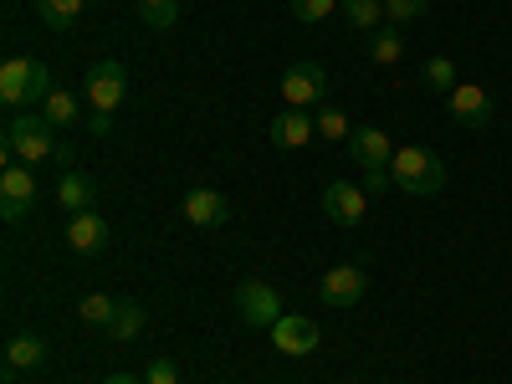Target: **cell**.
Segmentation results:
<instances>
[{"instance_id": "1", "label": "cell", "mask_w": 512, "mask_h": 384, "mask_svg": "<svg viewBox=\"0 0 512 384\" xmlns=\"http://www.w3.org/2000/svg\"><path fill=\"white\" fill-rule=\"evenodd\" d=\"M57 149H62V139H57V128L47 123L41 108H21V113L6 118V154L11 159L36 169V164H57Z\"/></svg>"}, {"instance_id": "2", "label": "cell", "mask_w": 512, "mask_h": 384, "mask_svg": "<svg viewBox=\"0 0 512 384\" xmlns=\"http://www.w3.org/2000/svg\"><path fill=\"white\" fill-rule=\"evenodd\" d=\"M52 98V72L47 62H31V57H6L0 67V103L6 108H41Z\"/></svg>"}, {"instance_id": "3", "label": "cell", "mask_w": 512, "mask_h": 384, "mask_svg": "<svg viewBox=\"0 0 512 384\" xmlns=\"http://www.w3.org/2000/svg\"><path fill=\"white\" fill-rule=\"evenodd\" d=\"M82 93H88V103H93L88 128H93V134H108L113 113L123 108V93H128V67L123 62H93L88 77H82Z\"/></svg>"}, {"instance_id": "4", "label": "cell", "mask_w": 512, "mask_h": 384, "mask_svg": "<svg viewBox=\"0 0 512 384\" xmlns=\"http://www.w3.org/2000/svg\"><path fill=\"white\" fill-rule=\"evenodd\" d=\"M390 180L405 190V195H441V185H446V164H441V154L436 149H425V144H410V149H395V159H390Z\"/></svg>"}, {"instance_id": "5", "label": "cell", "mask_w": 512, "mask_h": 384, "mask_svg": "<svg viewBox=\"0 0 512 384\" xmlns=\"http://www.w3.org/2000/svg\"><path fill=\"white\" fill-rule=\"evenodd\" d=\"M277 93H282L287 108H323V98H328V72H323V62H292V67L282 72V82H277Z\"/></svg>"}, {"instance_id": "6", "label": "cell", "mask_w": 512, "mask_h": 384, "mask_svg": "<svg viewBox=\"0 0 512 384\" xmlns=\"http://www.w3.org/2000/svg\"><path fill=\"white\" fill-rule=\"evenodd\" d=\"M36 175H31V164H6V175H0V216H6L11 226L26 221L31 210H36Z\"/></svg>"}, {"instance_id": "7", "label": "cell", "mask_w": 512, "mask_h": 384, "mask_svg": "<svg viewBox=\"0 0 512 384\" xmlns=\"http://www.w3.org/2000/svg\"><path fill=\"white\" fill-rule=\"evenodd\" d=\"M236 313H241V323H251V328H272V323L282 318V297H277V287H267L262 277H246V282L236 287Z\"/></svg>"}, {"instance_id": "8", "label": "cell", "mask_w": 512, "mask_h": 384, "mask_svg": "<svg viewBox=\"0 0 512 384\" xmlns=\"http://www.w3.org/2000/svg\"><path fill=\"white\" fill-rule=\"evenodd\" d=\"M446 108H451L456 128H487L497 103H492V93L482 88V82H456V88L446 93Z\"/></svg>"}, {"instance_id": "9", "label": "cell", "mask_w": 512, "mask_h": 384, "mask_svg": "<svg viewBox=\"0 0 512 384\" xmlns=\"http://www.w3.org/2000/svg\"><path fill=\"white\" fill-rule=\"evenodd\" d=\"M267 333H272V344H277L287 359H308V354H318V338H323L318 323L303 318V313H282Z\"/></svg>"}, {"instance_id": "10", "label": "cell", "mask_w": 512, "mask_h": 384, "mask_svg": "<svg viewBox=\"0 0 512 384\" xmlns=\"http://www.w3.org/2000/svg\"><path fill=\"white\" fill-rule=\"evenodd\" d=\"M349 159H359L364 175H390L395 144H390L384 128H354V134H349Z\"/></svg>"}, {"instance_id": "11", "label": "cell", "mask_w": 512, "mask_h": 384, "mask_svg": "<svg viewBox=\"0 0 512 384\" xmlns=\"http://www.w3.org/2000/svg\"><path fill=\"white\" fill-rule=\"evenodd\" d=\"M364 210H369V190H359V185H349V180H333V185L323 190V216L338 221V226H359Z\"/></svg>"}, {"instance_id": "12", "label": "cell", "mask_w": 512, "mask_h": 384, "mask_svg": "<svg viewBox=\"0 0 512 384\" xmlns=\"http://www.w3.org/2000/svg\"><path fill=\"white\" fill-rule=\"evenodd\" d=\"M369 292V277L359 272V267H333V272H323V282H318V297L328 308H359V297Z\"/></svg>"}, {"instance_id": "13", "label": "cell", "mask_w": 512, "mask_h": 384, "mask_svg": "<svg viewBox=\"0 0 512 384\" xmlns=\"http://www.w3.org/2000/svg\"><path fill=\"white\" fill-rule=\"evenodd\" d=\"M108 236H113V226L98 216V210L67 216V246H72V256H98V251L108 246Z\"/></svg>"}, {"instance_id": "14", "label": "cell", "mask_w": 512, "mask_h": 384, "mask_svg": "<svg viewBox=\"0 0 512 384\" xmlns=\"http://www.w3.org/2000/svg\"><path fill=\"white\" fill-rule=\"evenodd\" d=\"M180 210H185V221H190V226H226V221H231V200H226L221 190H210V185L190 190Z\"/></svg>"}, {"instance_id": "15", "label": "cell", "mask_w": 512, "mask_h": 384, "mask_svg": "<svg viewBox=\"0 0 512 384\" xmlns=\"http://www.w3.org/2000/svg\"><path fill=\"white\" fill-rule=\"evenodd\" d=\"M272 144L277 149H303V144H313V134H318V118L313 113H303V108H287V113H277L272 118Z\"/></svg>"}, {"instance_id": "16", "label": "cell", "mask_w": 512, "mask_h": 384, "mask_svg": "<svg viewBox=\"0 0 512 384\" xmlns=\"http://www.w3.org/2000/svg\"><path fill=\"white\" fill-rule=\"evenodd\" d=\"M57 205L67 210V216H82V210H98V185L82 175V169H67V175L57 180Z\"/></svg>"}, {"instance_id": "17", "label": "cell", "mask_w": 512, "mask_h": 384, "mask_svg": "<svg viewBox=\"0 0 512 384\" xmlns=\"http://www.w3.org/2000/svg\"><path fill=\"white\" fill-rule=\"evenodd\" d=\"M47 364V338H36V333H11L6 338V369L16 374V369H41Z\"/></svg>"}, {"instance_id": "18", "label": "cell", "mask_w": 512, "mask_h": 384, "mask_svg": "<svg viewBox=\"0 0 512 384\" xmlns=\"http://www.w3.org/2000/svg\"><path fill=\"white\" fill-rule=\"evenodd\" d=\"M31 6L52 31H72V21L88 11V0H31Z\"/></svg>"}, {"instance_id": "19", "label": "cell", "mask_w": 512, "mask_h": 384, "mask_svg": "<svg viewBox=\"0 0 512 384\" xmlns=\"http://www.w3.org/2000/svg\"><path fill=\"white\" fill-rule=\"evenodd\" d=\"M41 113H47L52 128H77V123H82V103H77V93H62V88H52V98L41 103Z\"/></svg>"}, {"instance_id": "20", "label": "cell", "mask_w": 512, "mask_h": 384, "mask_svg": "<svg viewBox=\"0 0 512 384\" xmlns=\"http://www.w3.org/2000/svg\"><path fill=\"white\" fill-rule=\"evenodd\" d=\"M338 11H344V21L354 26V31H379V21H384V0H338Z\"/></svg>"}, {"instance_id": "21", "label": "cell", "mask_w": 512, "mask_h": 384, "mask_svg": "<svg viewBox=\"0 0 512 384\" xmlns=\"http://www.w3.org/2000/svg\"><path fill=\"white\" fill-rule=\"evenodd\" d=\"M113 313H118V303H113L108 292H88V297H82V303H77V318L88 323V328H103V333H108Z\"/></svg>"}, {"instance_id": "22", "label": "cell", "mask_w": 512, "mask_h": 384, "mask_svg": "<svg viewBox=\"0 0 512 384\" xmlns=\"http://www.w3.org/2000/svg\"><path fill=\"white\" fill-rule=\"evenodd\" d=\"M369 57H374L379 67H395V62L405 57V36H400V26L374 31V36H369Z\"/></svg>"}, {"instance_id": "23", "label": "cell", "mask_w": 512, "mask_h": 384, "mask_svg": "<svg viewBox=\"0 0 512 384\" xmlns=\"http://www.w3.org/2000/svg\"><path fill=\"white\" fill-rule=\"evenodd\" d=\"M139 6V16H144V26L149 31H169L180 21V0H134Z\"/></svg>"}, {"instance_id": "24", "label": "cell", "mask_w": 512, "mask_h": 384, "mask_svg": "<svg viewBox=\"0 0 512 384\" xmlns=\"http://www.w3.org/2000/svg\"><path fill=\"white\" fill-rule=\"evenodd\" d=\"M144 333V308L139 303H118L113 323H108V338H118V344H128V338Z\"/></svg>"}, {"instance_id": "25", "label": "cell", "mask_w": 512, "mask_h": 384, "mask_svg": "<svg viewBox=\"0 0 512 384\" xmlns=\"http://www.w3.org/2000/svg\"><path fill=\"white\" fill-rule=\"evenodd\" d=\"M420 82H425L431 93H451L461 77H456V62H451V57H431V62L420 67Z\"/></svg>"}, {"instance_id": "26", "label": "cell", "mask_w": 512, "mask_h": 384, "mask_svg": "<svg viewBox=\"0 0 512 384\" xmlns=\"http://www.w3.org/2000/svg\"><path fill=\"white\" fill-rule=\"evenodd\" d=\"M318 134H323V139H333V144H349V134H354V128H349L344 108L323 103V108H318Z\"/></svg>"}, {"instance_id": "27", "label": "cell", "mask_w": 512, "mask_h": 384, "mask_svg": "<svg viewBox=\"0 0 512 384\" xmlns=\"http://www.w3.org/2000/svg\"><path fill=\"white\" fill-rule=\"evenodd\" d=\"M287 6H292V16H297V21L318 26V21H328V16L338 11V0H287Z\"/></svg>"}, {"instance_id": "28", "label": "cell", "mask_w": 512, "mask_h": 384, "mask_svg": "<svg viewBox=\"0 0 512 384\" xmlns=\"http://www.w3.org/2000/svg\"><path fill=\"white\" fill-rule=\"evenodd\" d=\"M425 11H431V0H384V21H395V26H405Z\"/></svg>"}, {"instance_id": "29", "label": "cell", "mask_w": 512, "mask_h": 384, "mask_svg": "<svg viewBox=\"0 0 512 384\" xmlns=\"http://www.w3.org/2000/svg\"><path fill=\"white\" fill-rule=\"evenodd\" d=\"M144 384H180V369H175V359H149V369H144Z\"/></svg>"}, {"instance_id": "30", "label": "cell", "mask_w": 512, "mask_h": 384, "mask_svg": "<svg viewBox=\"0 0 512 384\" xmlns=\"http://www.w3.org/2000/svg\"><path fill=\"white\" fill-rule=\"evenodd\" d=\"M103 384H144V379H134V374H108Z\"/></svg>"}, {"instance_id": "31", "label": "cell", "mask_w": 512, "mask_h": 384, "mask_svg": "<svg viewBox=\"0 0 512 384\" xmlns=\"http://www.w3.org/2000/svg\"><path fill=\"white\" fill-rule=\"evenodd\" d=\"M88 6H108V0H88Z\"/></svg>"}]
</instances>
